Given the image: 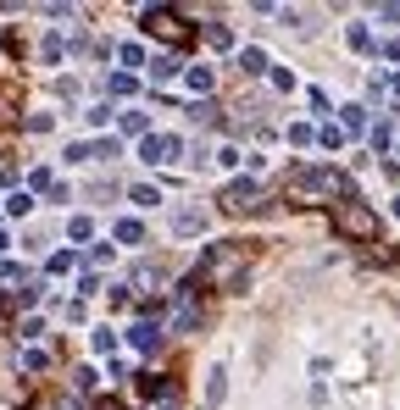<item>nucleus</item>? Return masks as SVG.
<instances>
[{
    "mask_svg": "<svg viewBox=\"0 0 400 410\" xmlns=\"http://www.w3.org/2000/svg\"><path fill=\"white\" fill-rule=\"evenodd\" d=\"M217 205H223L228 217H262L267 211V189L256 183V178H228L223 194H217Z\"/></svg>",
    "mask_w": 400,
    "mask_h": 410,
    "instance_id": "nucleus-2",
    "label": "nucleus"
},
{
    "mask_svg": "<svg viewBox=\"0 0 400 410\" xmlns=\"http://www.w3.org/2000/svg\"><path fill=\"white\" fill-rule=\"evenodd\" d=\"M206 45H211V50H228V45H233V28H223V23H206Z\"/></svg>",
    "mask_w": 400,
    "mask_h": 410,
    "instance_id": "nucleus-11",
    "label": "nucleus"
},
{
    "mask_svg": "<svg viewBox=\"0 0 400 410\" xmlns=\"http://www.w3.org/2000/svg\"><path fill=\"white\" fill-rule=\"evenodd\" d=\"M350 45H356V50H372V33H367V23H350Z\"/></svg>",
    "mask_w": 400,
    "mask_h": 410,
    "instance_id": "nucleus-23",
    "label": "nucleus"
},
{
    "mask_svg": "<svg viewBox=\"0 0 400 410\" xmlns=\"http://www.w3.org/2000/svg\"><path fill=\"white\" fill-rule=\"evenodd\" d=\"M395 95H400V72H395Z\"/></svg>",
    "mask_w": 400,
    "mask_h": 410,
    "instance_id": "nucleus-31",
    "label": "nucleus"
},
{
    "mask_svg": "<svg viewBox=\"0 0 400 410\" xmlns=\"http://www.w3.org/2000/svg\"><path fill=\"white\" fill-rule=\"evenodd\" d=\"M317 139H323V144H328V150H339V144H345V127H323V133H317Z\"/></svg>",
    "mask_w": 400,
    "mask_h": 410,
    "instance_id": "nucleus-27",
    "label": "nucleus"
},
{
    "mask_svg": "<svg viewBox=\"0 0 400 410\" xmlns=\"http://www.w3.org/2000/svg\"><path fill=\"white\" fill-rule=\"evenodd\" d=\"M189 123H195V127H211V123H217V106H211V100H195V106H189Z\"/></svg>",
    "mask_w": 400,
    "mask_h": 410,
    "instance_id": "nucleus-12",
    "label": "nucleus"
},
{
    "mask_svg": "<svg viewBox=\"0 0 400 410\" xmlns=\"http://www.w3.org/2000/svg\"><path fill=\"white\" fill-rule=\"evenodd\" d=\"M0 250H6V227H0Z\"/></svg>",
    "mask_w": 400,
    "mask_h": 410,
    "instance_id": "nucleus-30",
    "label": "nucleus"
},
{
    "mask_svg": "<svg viewBox=\"0 0 400 410\" xmlns=\"http://www.w3.org/2000/svg\"><path fill=\"white\" fill-rule=\"evenodd\" d=\"M139 28L145 33H156V39H167V45H184V39H189V23H178V11H167V6H145V11H139Z\"/></svg>",
    "mask_w": 400,
    "mask_h": 410,
    "instance_id": "nucleus-4",
    "label": "nucleus"
},
{
    "mask_svg": "<svg viewBox=\"0 0 400 410\" xmlns=\"http://www.w3.org/2000/svg\"><path fill=\"white\" fill-rule=\"evenodd\" d=\"M200 227H206V211H200V205H184V211H172V233H178V239H195Z\"/></svg>",
    "mask_w": 400,
    "mask_h": 410,
    "instance_id": "nucleus-7",
    "label": "nucleus"
},
{
    "mask_svg": "<svg viewBox=\"0 0 400 410\" xmlns=\"http://www.w3.org/2000/svg\"><path fill=\"white\" fill-rule=\"evenodd\" d=\"M117 244H145V222L123 217V222H117Z\"/></svg>",
    "mask_w": 400,
    "mask_h": 410,
    "instance_id": "nucleus-9",
    "label": "nucleus"
},
{
    "mask_svg": "<svg viewBox=\"0 0 400 410\" xmlns=\"http://www.w3.org/2000/svg\"><path fill=\"white\" fill-rule=\"evenodd\" d=\"M145 127H150V117H145V111H128V117H123V133H145Z\"/></svg>",
    "mask_w": 400,
    "mask_h": 410,
    "instance_id": "nucleus-24",
    "label": "nucleus"
},
{
    "mask_svg": "<svg viewBox=\"0 0 400 410\" xmlns=\"http://www.w3.org/2000/svg\"><path fill=\"white\" fill-rule=\"evenodd\" d=\"M378 50H384V56H389V62H400V39H384V45H378Z\"/></svg>",
    "mask_w": 400,
    "mask_h": 410,
    "instance_id": "nucleus-28",
    "label": "nucleus"
},
{
    "mask_svg": "<svg viewBox=\"0 0 400 410\" xmlns=\"http://www.w3.org/2000/svg\"><path fill=\"white\" fill-rule=\"evenodd\" d=\"M106 89H111V95H133V89H139V84H133L128 72H117V78H106Z\"/></svg>",
    "mask_w": 400,
    "mask_h": 410,
    "instance_id": "nucleus-19",
    "label": "nucleus"
},
{
    "mask_svg": "<svg viewBox=\"0 0 400 410\" xmlns=\"http://www.w3.org/2000/svg\"><path fill=\"white\" fill-rule=\"evenodd\" d=\"M345 127H350V133H362V127H367V111H362V106H345Z\"/></svg>",
    "mask_w": 400,
    "mask_h": 410,
    "instance_id": "nucleus-21",
    "label": "nucleus"
},
{
    "mask_svg": "<svg viewBox=\"0 0 400 410\" xmlns=\"http://www.w3.org/2000/svg\"><path fill=\"white\" fill-rule=\"evenodd\" d=\"M223 399H228V366H211V382H206V405L217 410Z\"/></svg>",
    "mask_w": 400,
    "mask_h": 410,
    "instance_id": "nucleus-8",
    "label": "nucleus"
},
{
    "mask_svg": "<svg viewBox=\"0 0 400 410\" xmlns=\"http://www.w3.org/2000/svg\"><path fill=\"white\" fill-rule=\"evenodd\" d=\"M239 67H245V72H267V50H245Z\"/></svg>",
    "mask_w": 400,
    "mask_h": 410,
    "instance_id": "nucleus-18",
    "label": "nucleus"
},
{
    "mask_svg": "<svg viewBox=\"0 0 400 410\" xmlns=\"http://www.w3.org/2000/svg\"><path fill=\"white\" fill-rule=\"evenodd\" d=\"M133 382H139V394H150V399H167V377H162V372H139Z\"/></svg>",
    "mask_w": 400,
    "mask_h": 410,
    "instance_id": "nucleus-10",
    "label": "nucleus"
},
{
    "mask_svg": "<svg viewBox=\"0 0 400 410\" xmlns=\"http://www.w3.org/2000/svg\"><path fill=\"white\" fill-rule=\"evenodd\" d=\"M67 233H72L78 244H84V239H95V217H72V222H67Z\"/></svg>",
    "mask_w": 400,
    "mask_h": 410,
    "instance_id": "nucleus-15",
    "label": "nucleus"
},
{
    "mask_svg": "<svg viewBox=\"0 0 400 410\" xmlns=\"http://www.w3.org/2000/svg\"><path fill=\"white\" fill-rule=\"evenodd\" d=\"M172 72H178V62H172V56H156V62H150V78H156V84H167Z\"/></svg>",
    "mask_w": 400,
    "mask_h": 410,
    "instance_id": "nucleus-16",
    "label": "nucleus"
},
{
    "mask_svg": "<svg viewBox=\"0 0 400 410\" xmlns=\"http://www.w3.org/2000/svg\"><path fill=\"white\" fill-rule=\"evenodd\" d=\"M211 84H217L211 67H189V89H195V95H211Z\"/></svg>",
    "mask_w": 400,
    "mask_h": 410,
    "instance_id": "nucleus-14",
    "label": "nucleus"
},
{
    "mask_svg": "<svg viewBox=\"0 0 400 410\" xmlns=\"http://www.w3.org/2000/svg\"><path fill=\"white\" fill-rule=\"evenodd\" d=\"M333 227L345 233V239H378V217H372V205H362V200H345V205H333Z\"/></svg>",
    "mask_w": 400,
    "mask_h": 410,
    "instance_id": "nucleus-3",
    "label": "nucleus"
},
{
    "mask_svg": "<svg viewBox=\"0 0 400 410\" xmlns=\"http://www.w3.org/2000/svg\"><path fill=\"white\" fill-rule=\"evenodd\" d=\"M172 156H178V139H167V133H145V139H139V161H150V166H167Z\"/></svg>",
    "mask_w": 400,
    "mask_h": 410,
    "instance_id": "nucleus-5",
    "label": "nucleus"
},
{
    "mask_svg": "<svg viewBox=\"0 0 400 410\" xmlns=\"http://www.w3.org/2000/svg\"><path fill=\"white\" fill-rule=\"evenodd\" d=\"M395 156H400V144H395Z\"/></svg>",
    "mask_w": 400,
    "mask_h": 410,
    "instance_id": "nucleus-33",
    "label": "nucleus"
},
{
    "mask_svg": "<svg viewBox=\"0 0 400 410\" xmlns=\"http://www.w3.org/2000/svg\"><path fill=\"white\" fill-rule=\"evenodd\" d=\"M89 410H123V405H117V399H95Z\"/></svg>",
    "mask_w": 400,
    "mask_h": 410,
    "instance_id": "nucleus-29",
    "label": "nucleus"
},
{
    "mask_svg": "<svg viewBox=\"0 0 400 410\" xmlns=\"http://www.w3.org/2000/svg\"><path fill=\"white\" fill-rule=\"evenodd\" d=\"M311 139H317V127H311V123H295V127H289V144H311Z\"/></svg>",
    "mask_w": 400,
    "mask_h": 410,
    "instance_id": "nucleus-22",
    "label": "nucleus"
},
{
    "mask_svg": "<svg viewBox=\"0 0 400 410\" xmlns=\"http://www.w3.org/2000/svg\"><path fill=\"white\" fill-rule=\"evenodd\" d=\"M128 200L139 205V211H145V205H162V189H150V183H133V189H128Z\"/></svg>",
    "mask_w": 400,
    "mask_h": 410,
    "instance_id": "nucleus-13",
    "label": "nucleus"
},
{
    "mask_svg": "<svg viewBox=\"0 0 400 410\" xmlns=\"http://www.w3.org/2000/svg\"><path fill=\"white\" fill-rule=\"evenodd\" d=\"M28 205H33V194H11V200H6V211H11V217H23Z\"/></svg>",
    "mask_w": 400,
    "mask_h": 410,
    "instance_id": "nucleus-26",
    "label": "nucleus"
},
{
    "mask_svg": "<svg viewBox=\"0 0 400 410\" xmlns=\"http://www.w3.org/2000/svg\"><path fill=\"white\" fill-rule=\"evenodd\" d=\"M23 366H28V372H45V366H50V355H45V349H28V355H23Z\"/></svg>",
    "mask_w": 400,
    "mask_h": 410,
    "instance_id": "nucleus-25",
    "label": "nucleus"
},
{
    "mask_svg": "<svg viewBox=\"0 0 400 410\" xmlns=\"http://www.w3.org/2000/svg\"><path fill=\"white\" fill-rule=\"evenodd\" d=\"M289 200H300V205H345L350 200V178L333 172V166H300L289 178Z\"/></svg>",
    "mask_w": 400,
    "mask_h": 410,
    "instance_id": "nucleus-1",
    "label": "nucleus"
},
{
    "mask_svg": "<svg viewBox=\"0 0 400 410\" xmlns=\"http://www.w3.org/2000/svg\"><path fill=\"white\" fill-rule=\"evenodd\" d=\"M128 344L139 349V355H150V349L162 344V327H156L150 316H139V321H133V327H128Z\"/></svg>",
    "mask_w": 400,
    "mask_h": 410,
    "instance_id": "nucleus-6",
    "label": "nucleus"
},
{
    "mask_svg": "<svg viewBox=\"0 0 400 410\" xmlns=\"http://www.w3.org/2000/svg\"><path fill=\"white\" fill-rule=\"evenodd\" d=\"M395 217H400V194H395Z\"/></svg>",
    "mask_w": 400,
    "mask_h": 410,
    "instance_id": "nucleus-32",
    "label": "nucleus"
},
{
    "mask_svg": "<svg viewBox=\"0 0 400 410\" xmlns=\"http://www.w3.org/2000/svg\"><path fill=\"white\" fill-rule=\"evenodd\" d=\"M389 144H395V127H389V123H378V127H372V150H378V156H384V150H389Z\"/></svg>",
    "mask_w": 400,
    "mask_h": 410,
    "instance_id": "nucleus-17",
    "label": "nucleus"
},
{
    "mask_svg": "<svg viewBox=\"0 0 400 410\" xmlns=\"http://www.w3.org/2000/svg\"><path fill=\"white\" fill-rule=\"evenodd\" d=\"M84 117H89V123H95V127H106V123H111V106H106V100H95V106L84 111Z\"/></svg>",
    "mask_w": 400,
    "mask_h": 410,
    "instance_id": "nucleus-20",
    "label": "nucleus"
}]
</instances>
